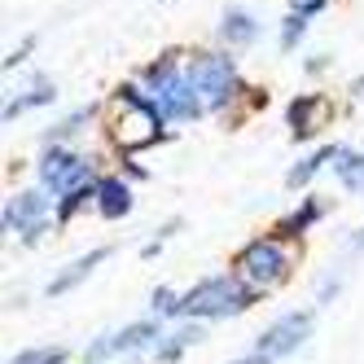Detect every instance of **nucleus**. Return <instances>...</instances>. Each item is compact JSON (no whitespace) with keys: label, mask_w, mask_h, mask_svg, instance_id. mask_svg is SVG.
<instances>
[{"label":"nucleus","mask_w":364,"mask_h":364,"mask_svg":"<svg viewBox=\"0 0 364 364\" xmlns=\"http://www.w3.org/2000/svg\"><path fill=\"white\" fill-rule=\"evenodd\" d=\"M321 9H325V0H294V14L299 18H316Z\"/></svg>","instance_id":"obj_25"},{"label":"nucleus","mask_w":364,"mask_h":364,"mask_svg":"<svg viewBox=\"0 0 364 364\" xmlns=\"http://www.w3.org/2000/svg\"><path fill=\"white\" fill-rule=\"evenodd\" d=\"M333 171L343 176V185L347 189H364V154H351V149H338V163H333Z\"/></svg>","instance_id":"obj_17"},{"label":"nucleus","mask_w":364,"mask_h":364,"mask_svg":"<svg viewBox=\"0 0 364 364\" xmlns=\"http://www.w3.org/2000/svg\"><path fill=\"white\" fill-rule=\"evenodd\" d=\"M307 329H311V311H290V316H281L277 325H268L264 333H259L255 351L268 355V360H281V355H290V351L303 343Z\"/></svg>","instance_id":"obj_7"},{"label":"nucleus","mask_w":364,"mask_h":364,"mask_svg":"<svg viewBox=\"0 0 364 364\" xmlns=\"http://www.w3.org/2000/svg\"><path fill=\"white\" fill-rule=\"evenodd\" d=\"M92 114H97L92 106H80V110H75V114H66V119H62L58 127H48V132H44V145H48V149H53L58 141H66V136H75V132H80V127H84V123H88Z\"/></svg>","instance_id":"obj_18"},{"label":"nucleus","mask_w":364,"mask_h":364,"mask_svg":"<svg viewBox=\"0 0 364 364\" xmlns=\"http://www.w3.org/2000/svg\"><path fill=\"white\" fill-rule=\"evenodd\" d=\"M97 211L106 215V220H119V215H127L132 211V193H127V185L123 180H101L97 185Z\"/></svg>","instance_id":"obj_11"},{"label":"nucleus","mask_w":364,"mask_h":364,"mask_svg":"<svg viewBox=\"0 0 364 364\" xmlns=\"http://www.w3.org/2000/svg\"><path fill=\"white\" fill-rule=\"evenodd\" d=\"M145 80H149V97H154V106H159L163 119L189 123V119H198L206 110L198 88L189 84V75L180 70V53H163L159 62H149L145 66Z\"/></svg>","instance_id":"obj_1"},{"label":"nucleus","mask_w":364,"mask_h":364,"mask_svg":"<svg viewBox=\"0 0 364 364\" xmlns=\"http://www.w3.org/2000/svg\"><path fill=\"white\" fill-rule=\"evenodd\" d=\"M53 97H58V88H53V84H48V80H36V88H31L27 97H18V101H9V106H5V123H14L22 110L44 106V101H53Z\"/></svg>","instance_id":"obj_16"},{"label":"nucleus","mask_w":364,"mask_h":364,"mask_svg":"<svg viewBox=\"0 0 364 364\" xmlns=\"http://www.w3.org/2000/svg\"><path fill=\"white\" fill-rule=\"evenodd\" d=\"M303 31H307V18H299V14L285 18V27H281V48H285V53H290V48L303 40Z\"/></svg>","instance_id":"obj_22"},{"label":"nucleus","mask_w":364,"mask_h":364,"mask_svg":"<svg viewBox=\"0 0 364 364\" xmlns=\"http://www.w3.org/2000/svg\"><path fill=\"white\" fill-rule=\"evenodd\" d=\"M360 246H364V232H360Z\"/></svg>","instance_id":"obj_27"},{"label":"nucleus","mask_w":364,"mask_h":364,"mask_svg":"<svg viewBox=\"0 0 364 364\" xmlns=\"http://www.w3.org/2000/svg\"><path fill=\"white\" fill-rule=\"evenodd\" d=\"M185 75H189V84L198 88V97H202L206 110H224L228 101L242 92L237 62H232L228 53H198Z\"/></svg>","instance_id":"obj_4"},{"label":"nucleus","mask_w":364,"mask_h":364,"mask_svg":"<svg viewBox=\"0 0 364 364\" xmlns=\"http://www.w3.org/2000/svg\"><path fill=\"white\" fill-rule=\"evenodd\" d=\"M110 259V246H97V250H88V255H80L75 264H66V272H58L53 281H48V299H58V294H66V290H75L97 264H106Z\"/></svg>","instance_id":"obj_10"},{"label":"nucleus","mask_w":364,"mask_h":364,"mask_svg":"<svg viewBox=\"0 0 364 364\" xmlns=\"http://www.w3.org/2000/svg\"><path fill=\"white\" fill-rule=\"evenodd\" d=\"M237 364H272V360H268V355H259V351H255V355H246V360H237Z\"/></svg>","instance_id":"obj_26"},{"label":"nucleus","mask_w":364,"mask_h":364,"mask_svg":"<svg viewBox=\"0 0 364 364\" xmlns=\"http://www.w3.org/2000/svg\"><path fill=\"white\" fill-rule=\"evenodd\" d=\"M114 101H119V119L110 127V136H114L119 149H145L154 141H163V123L167 119L159 114L154 97H145L136 84H119Z\"/></svg>","instance_id":"obj_2"},{"label":"nucleus","mask_w":364,"mask_h":364,"mask_svg":"<svg viewBox=\"0 0 364 364\" xmlns=\"http://www.w3.org/2000/svg\"><path fill=\"white\" fill-rule=\"evenodd\" d=\"M66 347H31V351H22V355H14L9 364H66Z\"/></svg>","instance_id":"obj_20"},{"label":"nucleus","mask_w":364,"mask_h":364,"mask_svg":"<svg viewBox=\"0 0 364 364\" xmlns=\"http://www.w3.org/2000/svg\"><path fill=\"white\" fill-rule=\"evenodd\" d=\"M149 307L154 311H159V316H176V311H180V299L167 290V285H163V290H154V299H149Z\"/></svg>","instance_id":"obj_23"},{"label":"nucleus","mask_w":364,"mask_h":364,"mask_svg":"<svg viewBox=\"0 0 364 364\" xmlns=\"http://www.w3.org/2000/svg\"><path fill=\"white\" fill-rule=\"evenodd\" d=\"M316 215H321V202H303L294 215H285V220L277 224V237H299V232H303L311 220H316Z\"/></svg>","instance_id":"obj_19"},{"label":"nucleus","mask_w":364,"mask_h":364,"mask_svg":"<svg viewBox=\"0 0 364 364\" xmlns=\"http://www.w3.org/2000/svg\"><path fill=\"white\" fill-rule=\"evenodd\" d=\"M338 149H343V145H325V149H316V154H311V159H303L290 176H285V185H290V189H299V185H307V180L311 176H316L325 163H338Z\"/></svg>","instance_id":"obj_14"},{"label":"nucleus","mask_w":364,"mask_h":364,"mask_svg":"<svg viewBox=\"0 0 364 364\" xmlns=\"http://www.w3.org/2000/svg\"><path fill=\"white\" fill-rule=\"evenodd\" d=\"M44 211H48V198L44 193H18L9 206H5V228L18 232L22 228V242H40V232H44Z\"/></svg>","instance_id":"obj_8"},{"label":"nucleus","mask_w":364,"mask_h":364,"mask_svg":"<svg viewBox=\"0 0 364 364\" xmlns=\"http://www.w3.org/2000/svg\"><path fill=\"white\" fill-rule=\"evenodd\" d=\"M220 36H224L232 48H242V44H250V40L259 36V22H255L246 9H228L224 22H220Z\"/></svg>","instance_id":"obj_13"},{"label":"nucleus","mask_w":364,"mask_h":364,"mask_svg":"<svg viewBox=\"0 0 364 364\" xmlns=\"http://www.w3.org/2000/svg\"><path fill=\"white\" fill-rule=\"evenodd\" d=\"M329 114V97L325 92H303L290 101V136L294 141H307V136H316V127L321 119Z\"/></svg>","instance_id":"obj_9"},{"label":"nucleus","mask_w":364,"mask_h":364,"mask_svg":"<svg viewBox=\"0 0 364 364\" xmlns=\"http://www.w3.org/2000/svg\"><path fill=\"white\" fill-rule=\"evenodd\" d=\"M193 343H202V325H185V329H176V333L167 338V343H159V347H154V355H159V360L167 364V360H176L180 351H189Z\"/></svg>","instance_id":"obj_15"},{"label":"nucleus","mask_w":364,"mask_h":364,"mask_svg":"<svg viewBox=\"0 0 364 364\" xmlns=\"http://www.w3.org/2000/svg\"><path fill=\"white\" fill-rule=\"evenodd\" d=\"M255 303V290L242 281V277H206L198 281L189 294H180V311L176 316H202V321H211V316H237V311H246Z\"/></svg>","instance_id":"obj_3"},{"label":"nucleus","mask_w":364,"mask_h":364,"mask_svg":"<svg viewBox=\"0 0 364 364\" xmlns=\"http://www.w3.org/2000/svg\"><path fill=\"white\" fill-rule=\"evenodd\" d=\"M154 338H163L159 333V325L154 321H136V325H127L123 333H110V351H141V347H149ZM159 347V343H154Z\"/></svg>","instance_id":"obj_12"},{"label":"nucleus","mask_w":364,"mask_h":364,"mask_svg":"<svg viewBox=\"0 0 364 364\" xmlns=\"http://www.w3.org/2000/svg\"><path fill=\"white\" fill-rule=\"evenodd\" d=\"M97 185H101V180H97ZM97 185H88V189H80V193H66V198H62V206H58V220H70V215L80 211L88 198H97Z\"/></svg>","instance_id":"obj_21"},{"label":"nucleus","mask_w":364,"mask_h":364,"mask_svg":"<svg viewBox=\"0 0 364 364\" xmlns=\"http://www.w3.org/2000/svg\"><path fill=\"white\" fill-rule=\"evenodd\" d=\"M31 48H36V36H27V40H22V44H18V48H14V53H9V58H5V66H9V70H14V66H18V62H27V53H31Z\"/></svg>","instance_id":"obj_24"},{"label":"nucleus","mask_w":364,"mask_h":364,"mask_svg":"<svg viewBox=\"0 0 364 364\" xmlns=\"http://www.w3.org/2000/svg\"><path fill=\"white\" fill-rule=\"evenodd\" d=\"M40 180H44V189H53V193H80L88 185H97V176H92V163L84 159H75V154H66L62 145H53L40 159Z\"/></svg>","instance_id":"obj_6"},{"label":"nucleus","mask_w":364,"mask_h":364,"mask_svg":"<svg viewBox=\"0 0 364 364\" xmlns=\"http://www.w3.org/2000/svg\"><path fill=\"white\" fill-rule=\"evenodd\" d=\"M237 277L250 290H277V285L290 277V250L281 246V237H259L250 246H242L237 255Z\"/></svg>","instance_id":"obj_5"}]
</instances>
